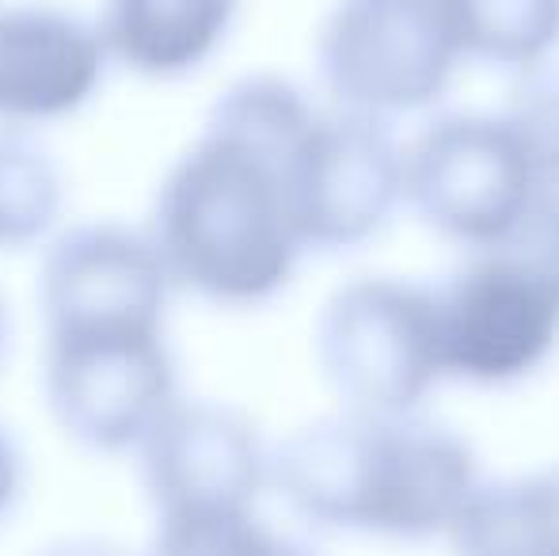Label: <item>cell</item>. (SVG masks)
Segmentation results:
<instances>
[{"label":"cell","mask_w":559,"mask_h":556,"mask_svg":"<svg viewBox=\"0 0 559 556\" xmlns=\"http://www.w3.org/2000/svg\"><path fill=\"white\" fill-rule=\"evenodd\" d=\"M27 488V465H23V453L15 446V438L0 427V522H8L15 514Z\"/></svg>","instance_id":"cell-17"},{"label":"cell","mask_w":559,"mask_h":556,"mask_svg":"<svg viewBox=\"0 0 559 556\" xmlns=\"http://www.w3.org/2000/svg\"><path fill=\"white\" fill-rule=\"evenodd\" d=\"M317 111L309 92L271 73L217 96L148 214L145 233L171 286L217 309H255L294 282L309 252L297 156Z\"/></svg>","instance_id":"cell-1"},{"label":"cell","mask_w":559,"mask_h":556,"mask_svg":"<svg viewBox=\"0 0 559 556\" xmlns=\"http://www.w3.org/2000/svg\"><path fill=\"white\" fill-rule=\"evenodd\" d=\"M171 279L145 229L76 225L43 256V393L73 442L138 453L179 401L168 343Z\"/></svg>","instance_id":"cell-2"},{"label":"cell","mask_w":559,"mask_h":556,"mask_svg":"<svg viewBox=\"0 0 559 556\" xmlns=\"http://www.w3.org/2000/svg\"><path fill=\"white\" fill-rule=\"evenodd\" d=\"M301 233L309 252H350L392 222L404 202V145L389 122L320 107L297 156Z\"/></svg>","instance_id":"cell-8"},{"label":"cell","mask_w":559,"mask_h":556,"mask_svg":"<svg viewBox=\"0 0 559 556\" xmlns=\"http://www.w3.org/2000/svg\"><path fill=\"white\" fill-rule=\"evenodd\" d=\"M468 58L502 73H537L559 50V0H464Z\"/></svg>","instance_id":"cell-14"},{"label":"cell","mask_w":559,"mask_h":556,"mask_svg":"<svg viewBox=\"0 0 559 556\" xmlns=\"http://www.w3.org/2000/svg\"><path fill=\"white\" fill-rule=\"evenodd\" d=\"M240 0H104L96 15L111 66L145 81H183L222 54Z\"/></svg>","instance_id":"cell-11"},{"label":"cell","mask_w":559,"mask_h":556,"mask_svg":"<svg viewBox=\"0 0 559 556\" xmlns=\"http://www.w3.org/2000/svg\"><path fill=\"white\" fill-rule=\"evenodd\" d=\"M468 61L464 0H335L317 35L328 99L377 122L438 107Z\"/></svg>","instance_id":"cell-5"},{"label":"cell","mask_w":559,"mask_h":556,"mask_svg":"<svg viewBox=\"0 0 559 556\" xmlns=\"http://www.w3.org/2000/svg\"><path fill=\"white\" fill-rule=\"evenodd\" d=\"M449 545L456 556H559V465L479 481Z\"/></svg>","instance_id":"cell-12"},{"label":"cell","mask_w":559,"mask_h":556,"mask_svg":"<svg viewBox=\"0 0 559 556\" xmlns=\"http://www.w3.org/2000/svg\"><path fill=\"white\" fill-rule=\"evenodd\" d=\"M148 556H317L305 542L274 530L255 507L160 514Z\"/></svg>","instance_id":"cell-15"},{"label":"cell","mask_w":559,"mask_h":556,"mask_svg":"<svg viewBox=\"0 0 559 556\" xmlns=\"http://www.w3.org/2000/svg\"><path fill=\"white\" fill-rule=\"evenodd\" d=\"M99 27L69 8L0 4V130L81 115L107 84Z\"/></svg>","instance_id":"cell-10"},{"label":"cell","mask_w":559,"mask_h":556,"mask_svg":"<svg viewBox=\"0 0 559 556\" xmlns=\"http://www.w3.org/2000/svg\"><path fill=\"white\" fill-rule=\"evenodd\" d=\"M141 484L153 514L259 507L271 488V450L228 404L183 401L141 442Z\"/></svg>","instance_id":"cell-9"},{"label":"cell","mask_w":559,"mask_h":556,"mask_svg":"<svg viewBox=\"0 0 559 556\" xmlns=\"http://www.w3.org/2000/svg\"><path fill=\"white\" fill-rule=\"evenodd\" d=\"M4 347H8V317H4V305H0V358H4Z\"/></svg>","instance_id":"cell-19"},{"label":"cell","mask_w":559,"mask_h":556,"mask_svg":"<svg viewBox=\"0 0 559 556\" xmlns=\"http://www.w3.org/2000/svg\"><path fill=\"white\" fill-rule=\"evenodd\" d=\"M38 556H130V553L115 542H104V537H66V542L46 545Z\"/></svg>","instance_id":"cell-18"},{"label":"cell","mask_w":559,"mask_h":556,"mask_svg":"<svg viewBox=\"0 0 559 556\" xmlns=\"http://www.w3.org/2000/svg\"><path fill=\"white\" fill-rule=\"evenodd\" d=\"M499 115L522 141L545 202L559 206V69L518 76Z\"/></svg>","instance_id":"cell-16"},{"label":"cell","mask_w":559,"mask_h":556,"mask_svg":"<svg viewBox=\"0 0 559 556\" xmlns=\"http://www.w3.org/2000/svg\"><path fill=\"white\" fill-rule=\"evenodd\" d=\"M66 206L53 156L20 130H0V252L43 245Z\"/></svg>","instance_id":"cell-13"},{"label":"cell","mask_w":559,"mask_h":556,"mask_svg":"<svg viewBox=\"0 0 559 556\" xmlns=\"http://www.w3.org/2000/svg\"><path fill=\"white\" fill-rule=\"evenodd\" d=\"M404 202L464 252L510 245L545 202L522 141L499 111L430 119L404 145Z\"/></svg>","instance_id":"cell-6"},{"label":"cell","mask_w":559,"mask_h":556,"mask_svg":"<svg viewBox=\"0 0 559 556\" xmlns=\"http://www.w3.org/2000/svg\"><path fill=\"white\" fill-rule=\"evenodd\" d=\"M442 378L507 389L533 378L559 347V206H548L510 245L464 252L435 282Z\"/></svg>","instance_id":"cell-4"},{"label":"cell","mask_w":559,"mask_h":556,"mask_svg":"<svg viewBox=\"0 0 559 556\" xmlns=\"http://www.w3.org/2000/svg\"><path fill=\"white\" fill-rule=\"evenodd\" d=\"M317 363L346 412L407 416L442 386L435 286L392 275L343 282L317 317Z\"/></svg>","instance_id":"cell-7"},{"label":"cell","mask_w":559,"mask_h":556,"mask_svg":"<svg viewBox=\"0 0 559 556\" xmlns=\"http://www.w3.org/2000/svg\"><path fill=\"white\" fill-rule=\"evenodd\" d=\"M479 481L468 438L419 412H338L271 453V488L301 522L400 545L449 537Z\"/></svg>","instance_id":"cell-3"}]
</instances>
